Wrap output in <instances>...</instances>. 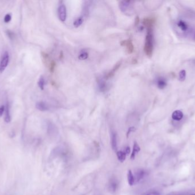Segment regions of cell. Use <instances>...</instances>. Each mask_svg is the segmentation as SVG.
Wrapping results in <instances>:
<instances>
[{"mask_svg": "<svg viewBox=\"0 0 195 195\" xmlns=\"http://www.w3.org/2000/svg\"><path fill=\"white\" fill-rule=\"evenodd\" d=\"M120 45L122 46L126 47L127 49V51L128 54H131L134 52V44L132 42V40L131 39H127V40H123L120 43Z\"/></svg>", "mask_w": 195, "mask_h": 195, "instance_id": "cell-5", "label": "cell"}, {"mask_svg": "<svg viewBox=\"0 0 195 195\" xmlns=\"http://www.w3.org/2000/svg\"><path fill=\"white\" fill-rule=\"evenodd\" d=\"M9 60V56L8 52H5L3 54L1 63H0V72H3L8 66Z\"/></svg>", "mask_w": 195, "mask_h": 195, "instance_id": "cell-3", "label": "cell"}, {"mask_svg": "<svg viewBox=\"0 0 195 195\" xmlns=\"http://www.w3.org/2000/svg\"><path fill=\"white\" fill-rule=\"evenodd\" d=\"M5 107H4V105H2V106H1V107H0V117H1V116H2V115H3L4 111H5Z\"/></svg>", "mask_w": 195, "mask_h": 195, "instance_id": "cell-27", "label": "cell"}, {"mask_svg": "<svg viewBox=\"0 0 195 195\" xmlns=\"http://www.w3.org/2000/svg\"><path fill=\"white\" fill-rule=\"evenodd\" d=\"M56 67V63L54 61H52V62L50 63V67H49V69H50V71L51 73H53L54 70H55V68Z\"/></svg>", "mask_w": 195, "mask_h": 195, "instance_id": "cell-24", "label": "cell"}, {"mask_svg": "<svg viewBox=\"0 0 195 195\" xmlns=\"http://www.w3.org/2000/svg\"><path fill=\"white\" fill-rule=\"evenodd\" d=\"M12 19V17L10 14H7L6 16L4 17V21L6 23H8L10 21V20Z\"/></svg>", "mask_w": 195, "mask_h": 195, "instance_id": "cell-25", "label": "cell"}, {"mask_svg": "<svg viewBox=\"0 0 195 195\" xmlns=\"http://www.w3.org/2000/svg\"><path fill=\"white\" fill-rule=\"evenodd\" d=\"M157 85L158 88L163 89L167 86V82L163 78H160L157 81Z\"/></svg>", "mask_w": 195, "mask_h": 195, "instance_id": "cell-16", "label": "cell"}, {"mask_svg": "<svg viewBox=\"0 0 195 195\" xmlns=\"http://www.w3.org/2000/svg\"><path fill=\"white\" fill-rule=\"evenodd\" d=\"M99 88L100 91L101 92H104L106 91L107 88V85L105 81H104L103 80H99Z\"/></svg>", "mask_w": 195, "mask_h": 195, "instance_id": "cell-19", "label": "cell"}, {"mask_svg": "<svg viewBox=\"0 0 195 195\" xmlns=\"http://www.w3.org/2000/svg\"><path fill=\"white\" fill-rule=\"evenodd\" d=\"M154 34L152 27L147 28V33L146 37V42L144 47V51L146 55L151 57L154 50Z\"/></svg>", "mask_w": 195, "mask_h": 195, "instance_id": "cell-1", "label": "cell"}, {"mask_svg": "<svg viewBox=\"0 0 195 195\" xmlns=\"http://www.w3.org/2000/svg\"><path fill=\"white\" fill-rule=\"evenodd\" d=\"M111 145L113 150L115 151L117 148V138L115 133H112L111 137Z\"/></svg>", "mask_w": 195, "mask_h": 195, "instance_id": "cell-17", "label": "cell"}, {"mask_svg": "<svg viewBox=\"0 0 195 195\" xmlns=\"http://www.w3.org/2000/svg\"><path fill=\"white\" fill-rule=\"evenodd\" d=\"M11 120L10 115V109H9V105L7 103L6 106L5 108V121L6 123H9Z\"/></svg>", "mask_w": 195, "mask_h": 195, "instance_id": "cell-13", "label": "cell"}, {"mask_svg": "<svg viewBox=\"0 0 195 195\" xmlns=\"http://www.w3.org/2000/svg\"><path fill=\"white\" fill-rule=\"evenodd\" d=\"M45 79L42 76H41L39 79V81L38 82V85L39 86L40 89L41 90H44V87H45Z\"/></svg>", "mask_w": 195, "mask_h": 195, "instance_id": "cell-22", "label": "cell"}, {"mask_svg": "<svg viewBox=\"0 0 195 195\" xmlns=\"http://www.w3.org/2000/svg\"><path fill=\"white\" fill-rule=\"evenodd\" d=\"M139 22V18L138 16H137V17H136L135 21V25H137Z\"/></svg>", "mask_w": 195, "mask_h": 195, "instance_id": "cell-29", "label": "cell"}, {"mask_svg": "<svg viewBox=\"0 0 195 195\" xmlns=\"http://www.w3.org/2000/svg\"><path fill=\"white\" fill-rule=\"evenodd\" d=\"M66 8L64 5H60L58 8V18L62 22H64L66 20Z\"/></svg>", "mask_w": 195, "mask_h": 195, "instance_id": "cell-4", "label": "cell"}, {"mask_svg": "<svg viewBox=\"0 0 195 195\" xmlns=\"http://www.w3.org/2000/svg\"><path fill=\"white\" fill-rule=\"evenodd\" d=\"M119 8L120 10L125 14H132L133 13V6L132 1H122L119 2Z\"/></svg>", "mask_w": 195, "mask_h": 195, "instance_id": "cell-2", "label": "cell"}, {"mask_svg": "<svg viewBox=\"0 0 195 195\" xmlns=\"http://www.w3.org/2000/svg\"><path fill=\"white\" fill-rule=\"evenodd\" d=\"M145 175V172L142 169H138L135 172V175L134 176L135 177V182H139L140 180L143 178L144 176Z\"/></svg>", "mask_w": 195, "mask_h": 195, "instance_id": "cell-10", "label": "cell"}, {"mask_svg": "<svg viewBox=\"0 0 195 195\" xmlns=\"http://www.w3.org/2000/svg\"><path fill=\"white\" fill-rule=\"evenodd\" d=\"M183 117V113L180 110L174 112L172 115V118L176 121H180Z\"/></svg>", "mask_w": 195, "mask_h": 195, "instance_id": "cell-9", "label": "cell"}, {"mask_svg": "<svg viewBox=\"0 0 195 195\" xmlns=\"http://www.w3.org/2000/svg\"><path fill=\"white\" fill-rule=\"evenodd\" d=\"M121 64H122V61H119V62H118L117 64H116L112 68L110 72H108L107 73L106 75V76L104 77L105 79L107 80V79H110V78H112L113 76H114L116 72H117V71L120 67Z\"/></svg>", "mask_w": 195, "mask_h": 195, "instance_id": "cell-6", "label": "cell"}, {"mask_svg": "<svg viewBox=\"0 0 195 195\" xmlns=\"http://www.w3.org/2000/svg\"><path fill=\"white\" fill-rule=\"evenodd\" d=\"M6 33L8 35V36H9V37L10 39H13V37H14V33L12 32H10V30H7L6 31Z\"/></svg>", "mask_w": 195, "mask_h": 195, "instance_id": "cell-26", "label": "cell"}, {"mask_svg": "<svg viewBox=\"0 0 195 195\" xmlns=\"http://www.w3.org/2000/svg\"><path fill=\"white\" fill-rule=\"evenodd\" d=\"M88 53L86 51H82L80 52L78 56V59L80 60H85L88 59Z\"/></svg>", "mask_w": 195, "mask_h": 195, "instance_id": "cell-21", "label": "cell"}, {"mask_svg": "<svg viewBox=\"0 0 195 195\" xmlns=\"http://www.w3.org/2000/svg\"><path fill=\"white\" fill-rule=\"evenodd\" d=\"M186 77V72L185 70H182L179 72V79L181 81H183Z\"/></svg>", "mask_w": 195, "mask_h": 195, "instance_id": "cell-23", "label": "cell"}, {"mask_svg": "<svg viewBox=\"0 0 195 195\" xmlns=\"http://www.w3.org/2000/svg\"><path fill=\"white\" fill-rule=\"evenodd\" d=\"M140 151V148L139 145L136 142L134 143V147H133V150L132 152L131 156V159L132 160H134L135 157V156Z\"/></svg>", "mask_w": 195, "mask_h": 195, "instance_id": "cell-11", "label": "cell"}, {"mask_svg": "<svg viewBox=\"0 0 195 195\" xmlns=\"http://www.w3.org/2000/svg\"><path fill=\"white\" fill-rule=\"evenodd\" d=\"M36 108L40 111H46L49 110V107L46 103L43 101H40L36 104Z\"/></svg>", "mask_w": 195, "mask_h": 195, "instance_id": "cell-8", "label": "cell"}, {"mask_svg": "<svg viewBox=\"0 0 195 195\" xmlns=\"http://www.w3.org/2000/svg\"><path fill=\"white\" fill-rule=\"evenodd\" d=\"M118 187V182L115 178H112L108 184V189L111 192H115Z\"/></svg>", "mask_w": 195, "mask_h": 195, "instance_id": "cell-7", "label": "cell"}, {"mask_svg": "<svg viewBox=\"0 0 195 195\" xmlns=\"http://www.w3.org/2000/svg\"><path fill=\"white\" fill-rule=\"evenodd\" d=\"M84 22V18L82 17H80L79 18H76L73 22V25L76 28H79L81 26V25L83 24Z\"/></svg>", "mask_w": 195, "mask_h": 195, "instance_id": "cell-20", "label": "cell"}, {"mask_svg": "<svg viewBox=\"0 0 195 195\" xmlns=\"http://www.w3.org/2000/svg\"><path fill=\"white\" fill-rule=\"evenodd\" d=\"M146 195H160V194L159 193H158V192H151V193H148V194H147Z\"/></svg>", "mask_w": 195, "mask_h": 195, "instance_id": "cell-30", "label": "cell"}, {"mask_svg": "<svg viewBox=\"0 0 195 195\" xmlns=\"http://www.w3.org/2000/svg\"></svg>", "mask_w": 195, "mask_h": 195, "instance_id": "cell-32", "label": "cell"}, {"mask_svg": "<svg viewBox=\"0 0 195 195\" xmlns=\"http://www.w3.org/2000/svg\"><path fill=\"white\" fill-rule=\"evenodd\" d=\"M135 128L134 127H131L129 128V129H128V131L127 133V136H128V135H129V133H130L131 132H134L135 131Z\"/></svg>", "mask_w": 195, "mask_h": 195, "instance_id": "cell-28", "label": "cell"}, {"mask_svg": "<svg viewBox=\"0 0 195 195\" xmlns=\"http://www.w3.org/2000/svg\"><path fill=\"white\" fill-rule=\"evenodd\" d=\"M177 26L181 30H183L184 32L187 30L188 28V24L185 21H184L183 20H180L177 23Z\"/></svg>", "mask_w": 195, "mask_h": 195, "instance_id": "cell-15", "label": "cell"}, {"mask_svg": "<svg viewBox=\"0 0 195 195\" xmlns=\"http://www.w3.org/2000/svg\"><path fill=\"white\" fill-rule=\"evenodd\" d=\"M127 179L128 182L130 185L132 186L135 184V177L131 170H129L128 171Z\"/></svg>", "mask_w": 195, "mask_h": 195, "instance_id": "cell-12", "label": "cell"}, {"mask_svg": "<svg viewBox=\"0 0 195 195\" xmlns=\"http://www.w3.org/2000/svg\"><path fill=\"white\" fill-rule=\"evenodd\" d=\"M130 152V148L127 147L126 148V149L125 153H126V154H129Z\"/></svg>", "mask_w": 195, "mask_h": 195, "instance_id": "cell-31", "label": "cell"}, {"mask_svg": "<svg viewBox=\"0 0 195 195\" xmlns=\"http://www.w3.org/2000/svg\"><path fill=\"white\" fill-rule=\"evenodd\" d=\"M118 159L120 162L123 163L126 158V153L123 151H118L116 153Z\"/></svg>", "mask_w": 195, "mask_h": 195, "instance_id": "cell-18", "label": "cell"}, {"mask_svg": "<svg viewBox=\"0 0 195 195\" xmlns=\"http://www.w3.org/2000/svg\"><path fill=\"white\" fill-rule=\"evenodd\" d=\"M154 22H155V20L154 18H145L143 22L144 26H146L147 28L152 27Z\"/></svg>", "mask_w": 195, "mask_h": 195, "instance_id": "cell-14", "label": "cell"}]
</instances>
